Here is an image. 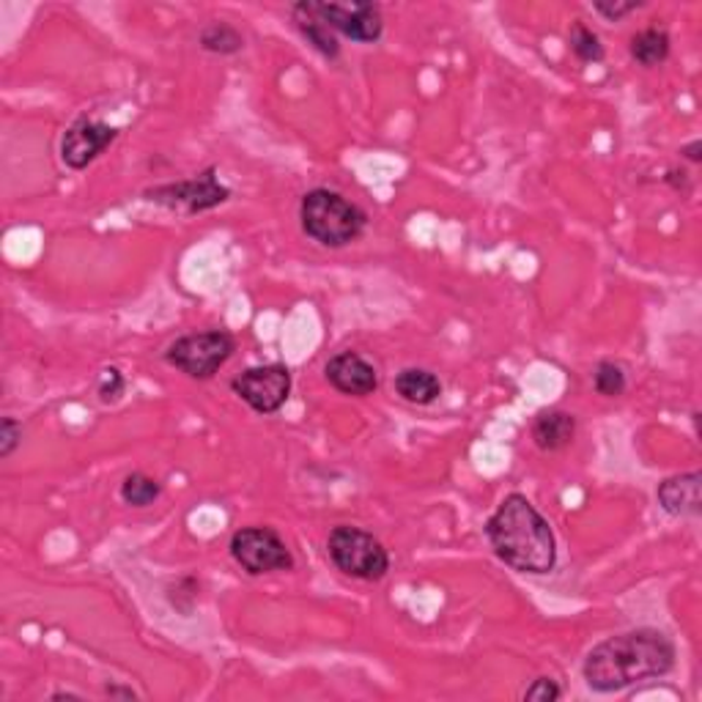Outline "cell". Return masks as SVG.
Segmentation results:
<instances>
[{"label":"cell","instance_id":"cell-15","mask_svg":"<svg viewBox=\"0 0 702 702\" xmlns=\"http://www.w3.org/2000/svg\"><path fill=\"white\" fill-rule=\"evenodd\" d=\"M395 393L415 406H431L434 401H440L442 382L436 373L426 371V368H404L395 377Z\"/></svg>","mask_w":702,"mask_h":702},{"label":"cell","instance_id":"cell-23","mask_svg":"<svg viewBox=\"0 0 702 702\" xmlns=\"http://www.w3.org/2000/svg\"><path fill=\"white\" fill-rule=\"evenodd\" d=\"M559 694H563V691H559L557 680L538 678V680H532L530 689L525 691V700H530V702H554V700H559Z\"/></svg>","mask_w":702,"mask_h":702},{"label":"cell","instance_id":"cell-20","mask_svg":"<svg viewBox=\"0 0 702 702\" xmlns=\"http://www.w3.org/2000/svg\"><path fill=\"white\" fill-rule=\"evenodd\" d=\"M593 387L599 390V395H604V398H617V395L626 393L628 379L623 366H617V362L612 360H601L593 373Z\"/></svg>","mask_w":702,"mask_h":702},{"label":"cell","instance_id":"cell-19","mask_svg":"<svg viewBox=\"0 0 702 702\" xmlns=\"http://www.w3.org/2000/svg\"><path fill=\"white\" fill-rule=\"evenodd\" d=\"M568 45H571V52L582 63H599V61H604V56H606L599 34H595L593 28H588L582 20H577V23L571 25V30H568Z\"/></svg>","mask_w":702,"mask_h":702},{"label":"cell","instance_id":"cell-18","mask_svg":"<svg viewBox=\"0 0 702 702\" xmlns=\"http://www.w3.org/2000/svg\"><path fill=\"white\" fill-rule=\"evenodd\" d=\"M160 480L144 472L126 475L124 483H121V500H124L126 505H132V508H149V505H155L157 500H160Z\"/></svg>","mask_w":702,"mask_h":702},{"label":"cell","instance_id":"cell-24","mask_svg":"<svg viewBox=\"0 0 702 702\" xmlns=\"http://www.w3.org/2000/svg\"><path fill=\"white\" fill-rule=\"evenodd\" d=\"M121 393H124V377H121L119 368H108L102 384H99V395H102V401H115Z\"/></svg>","mask_w":702,"mask_h":702},{"label":"cell","instance_id":"cell-16","mask_svg":"<svg viewBox=\"0 0 702 702\" xmlns=\"http://www.w3.org/2000/svg\"><path fill=\"white\" fill-rule=\"evenodd\" d=\"M669 34L664 28H645L640 30V34L631 36V45H628V50H631V58H635L640 66L645 69H653L658 66V63H664L669 58Z\"/></svg>","mask_w":702,"mask_h":702},{"label":"cell","instance_id":"cell-3","mask_svg":"<svg viewBox=\"0 0 702 702\" xmlns=\"http://www.w3.org/2000/svg\"><path fill=\"white\" fill-rule=\"evenodd\" d=\"M299 223L303 231L321 247H346L366 234L368 214L362 206L348 200L335 189L316 187L303 195L299 204Z\"/></svg>","mask_w":702,"mask_h":702},{"label":"cell","instance_id":"cell-27","mask_svg":"<svg viewBox=\"0 0 702 702\" xmlns=\"http://www.w3.org/2000/svg\"><path fill=\"white\" fill-rule=\"evenodd\" d=\"M104 694H108V697H121V700H137L135 691L121 689V686H108V689H104Z\"/></svg>","mask_w":702,"mask_h":702},{"label":"cell","instance_id":"cell-2","mask_svg":"<svg viewBox=\"0 0 702 702\" xmlns=\"http://www.w3.org/2000/svg\"><path fill=\"white\" fill-rule=\"evenodd\" d=\"M485 538L505 566L519 574L554 571L557 566V541L541 510L514 491L485 521Z\"/></svg>","mask_w":702,"mask_h":702},{"label":"cell","instance_id":"cell-26","mask_svg":"<svg viewBox=\"0 0 702 702\" xmlns=\"http://www.w3.org/2000/svg\"><path fill=\"white\" fill-rule=\"evenodd\" d=\"M667 184L669 187H675V189H680V187H689V173L686 171H678V168H675V171H669L667 173Z\"/></svg>","mask_w":702,"mask_h":702},{"label":"cell","instance_id":"cell-1","mask_svg":"<svg viewBox=\"0 0 702 702\" xmlns=\"http://www.w3.org/2000/svg\"><path fill=\"white\" fill-rule=\"evenodd\" d=\"M675 642L658 628H631L599 642L582 664L584 683L599 694L623 691L640 680L664 678L673 673Z\"/></svg>","mask_w":702,"mask_h":702},{"label":"cell","instance_id":"cell-10","mask_svg":"<svg viewBox=\"0 0 702 702\" xmlns=\"http://www.w3.org/2000/svg\"><path fill=\"white\" fill-rule=\"evenodd\" d=\"M119 137V130L97 119H77L69 126L61 140V160L72 171H86L110 144Z\"/></svg>","mask_w":702,"mask_h":702},{"label":"cell","instance_id":"cell-4","mask_svg":"<svg viewBox=\"0 0 702 702\" xmlns=\"http://www.w3.org/2000/svg\"><path fill=\"white\" fill-rule=\"evenodd\" d=\"M327 552L337 571L362 582H379L390 571V554L379 538L360 527L341 525L327 538Z\"/></svg>","mask_w":702,"mask_h":702},{"label":"cell","instance_id":"cell-6","mask_svg":"<svg viewBox=\"0 0 702 702\" xmlns=\"http://www.w3.org/2000/svg\"><path fill=\"white\" fill-rule=\"evenodd\" d=\"M231 557L250 577L274 571H292L294 554L272 527H245L231 535Z\"/></svg>","mask_w":702,"mask_h":702},{"label":"cell","instance_id":"cell-17","mask_svg":"<svg viewBox=\"0 0 702 702\" xmlns=\"http://www.w3.org/2000/svg\"><path fill=\"white\" fill-rule=\"evenodd\" d=\"M198 45L214 56H236L245 47V36L229 23H212L198 34Z\"/></svg>","mask_w":702,"mask_h":702},{"label":"cell","instance_id":"cell-25","mask_svg":"<svg viewBox=\"0 0 702 702\" xmlns=\"http://www.w3.org/2000/svg\"><path fill=\"white\" fill-rule=\"evenodd\" d=\"M680 157L689 162H694V165H700L702 162V144L700 140H691V144H686L683 149H680Z\"/></svg>","mask_w":702,"mask_h":702},{"label":"cell","instance_id":"cell-12","mask_svg":"<svg viewBox=\"0 0 702 702\" xmlns=\"http://www.w3.org/2000/svg\"><path fill=\"white\" fill-rule=\"evenodd\" d=\"M702 475L700 472H683L673 475V478L662 480L656 489V500L662 505L664 514L669 516H700L702 514Z\"/></svg>","mask_w":702,"mask_h":702},{"label":"cell","instance_id":"cell-7","mask_svg":"<svg viewBox=\"0 0 702 702\" xmlns=\"http://www.w3.org/2000/svg\"><path fill=\"white\" fill-rule=\"evenodd\" d=\"M146 198H149L151 204L173 209V212L200 214L225 204V200L231 198V189L225 187V184H220L218 168H206L204 173H198V176L193 178H184V182H168L146 189Z\"/></svg>","mask_w":702,"mask_h":702},{"label":"cell","instance_id":"cell-28","mask_svg":"<svg viewBox=\"0 0 702 702\" xmlns=\"http://www.w3.org/2000/svg\"><path fill=\"white\" fill-rule=\"evenodd\" d=\"M52 700H81V697L72 694V691H56V694H52Z\"/></svg>","mask_w":702,"mask_h":702},{"label":"cell","instance_id":"cell-5","mask_svg":"<svg viewBox=\"0 0 702 702\" xmlns=\"http://www.w3.org/2000/svg\"><path fill=\"white\" fill-rule=\"evenodd\" d=\"M236 341L225 330H206L173 341L165 352V362L189 379L206 382L234 357Z\"/></svg>","mask_w":702,"mask_h":702},{"label":"cell","instance_id":"cell-22","mask_svg":"<svg viewBox=\"0 0 702 702\" xmlns=\"http://www.w3.org/2000/svg\"><path fill=\"white\" fill-rule=\"evenodd\" d=\"M23 442V426L14 417H3L0 423V458H9Z\"/></svg>","mask_w":702,"mask_h":702},{"label":"cell","instance_id":"cell-13","mask_svg":"<svg viewBox=\"0 0 702 702\" xmlns=\"http://www.w3.org/2000/svg\"><path fill=\"white\" fill-rule=\"evenodd\" d=\"M532 442L538 451L543 453H559L566 451L574 440H577V417L571 411L549 409L532 420Z\"/></svg>","mask_w":702,"mask_h":702},{"label":"cell","instance_id":"cell-11","mask_svg":"<svg viewBox=\"0 0 702 702\" xmlns=\"http://www.w3.org/2000/svg\"><path fill=\"white\" fill-rule=\"evenodd\" d=\"M324 377L337 393L366 398L379 390V371L357 352H341L324 366Z\"/></svg>","mask_w":702,"mask_h":702},{"label":"cell","instance_id":"cell-14","mask_svg":"<svg viewBox=\"0 0 702 702\" xmlns=\"http://www.w3.org/2000/svg\"><path fill=\"white\" fill-rule=\"evenodd\" d=\"M292 17H294V23H297L299 34H303L305 39H308V45H313L321 56L330 58V61H335V58L341 56V41H337L335 30H332L330 25H327L324 20L316 14L313 0L294 3Z\"/></svg>","mask_w":702,"mask_h":702},{"label":"cell","instance_id":"cell-21","mask_svg":"<svg viewBox=\"0 0 702 702\" xmlns=\"http://www.w3.org/2000/svg\"><path fill=\"white\" fill-rule=\"evenodd\" d=\"M640 7H642L640 0H628V3H620V0H595L593 3L595 12H599L604 20H609V23H620L623 17L635 14Z\"/></svg>","mask_w":702,"mask_h":702},{"label":"cell","instance_id":"cell-9","mask_svg":"<svg viewBox=\"0 0 702 702\" xmlns=\"http://www.w3.org/2000/svg\"><path fill=\"white\" fill-rule=\"evenodd\" d=\"M313 9L335 34H343L346 39L360 41V45H373V41L382 39V12L373 3L343 7V3H319V0H313Z\"/></svg>","mask_w":702,"mask_h":702},{"label":"cell","instance_id":"cell-8","mask_svg":"<svg viewBox=\"0 0 702 702\" xmlns=\"http://www.w3.org/2000/svg\"><path fill=\"white\" fill-rule=\"evenodd\" d=\"M292 384V371L286 366L269 362V366H253L242 371L231 382V390L258 415H274L286 406Z\"/></svg>","mask_w":702,"mask_h":702}]
</instances>
